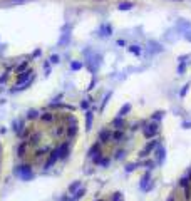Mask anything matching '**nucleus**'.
Instances as JSON below:
<instances>
[{
  "instance_id": "obj_5",
  "label": "nucleus",
  "mask_w": 191,
  "mask_h": 201,
  "mask_svg": "<svg viewBox=\"0 0 191 201\" xmlns=\"http://www.w3.org/2000/svg\"><path fill=\"white\" fill-rule=\"evenodd\" d=\"M30 71H27V72H24L22 74V76H19V82H24V81H25V79H29V76H30Z\"/></svg>"
},
{
  "instance_id": "obj_4",
  "label": "nucleus",
  "mask_w": 191,
  "mask_h": 201,
  "mask_svg": "<svg viewBox=\"0 0 191 201\" xmlns=\"http://www.w3.org/2000/svg\"><path fill=\"white\" fill-rule=\"evenodd\" d=\"M129 9H132V3L131 2H124V3H121V5H119V10H129Z\"/></svg>"
},
{
  "instance_id": "obj_3",
  "label": "nucleus",
  "mask_w": 191,
  "mask_h": 201,
  "mask_svg": "<svg viewBox=\"0 0 191 201\" xmlns=\"http://www.w3.org/2000/svg\"><path fill=\"white\" fill-rule=\"evenodd\" d=\"M86 126H87V131L91 129V126H92V112H87V116H86Z\"/></svg>"
},
{
  "instance_id": "obj_1",
  "label": "nucleus",
  "mask_w": 191,
  "mask_h": 201,
  "mask_svg": "<svg viewBox=\"0 0 191 201\" xmlns=\"http://www.w3.org/2000/svg\"><path fill=\"white\" fill-rule=\"evenodd\" d=\"M156 133H158V124H149V126H146V129H144V136L146 138L154 136Z\"/></svg>"
},
{
  "instance_id": "obj_2",
  "label": "nucleus",
  "mask_w": 191,
  "mask_h": 201,
  "mask_svg": "<svg viewBox=\"0 0 191 201\" xmlns=\"http://www.w3.org/2000/svg\"><path fill=\"white\" fill-rule=\"evenodd\" d=\"M129 109H131V106H129V104H124L122 107H121V111H119V114H118V116H119V117L126 116V112H129Z\"/></svg>"
},
{
  "instance_id": "obj_8",
  "label": "nucleus",
  "mask_w": 191,
  "mask_h": 201,
  "mask_svg": "<svg viewBox=\"0 0 191 201\" xmlns=\"http://www.w3.org/2000/svg\"><path fill=\"white\" fill-rule=\"evenodd\" d=\"M51 60H52L54 64H57V62H59V57H57V55H52V57H51Z\"/></svg>"
},
{
  "instance_id": "obj_7",
  "label": "nucleus",
  "mask_w": 191,
  "mask_h": 201,
  "mask_svg": "<svg viewBox=\"0 0 191 201\" xmlns=\"http://www.w3.org/2000/svg\"><path fill=\"white\" fill-rule=\"evenodd\" d=\"M42 119H44V121H52V116H51V114H44Z\"/></svg>"
},
{
  "instance_id": "obj_6",
  "label": "nucleus",
  "mask_w": 191,
  "mask_h": 201,
  "mask_svg": "<svg viewBox=\"0 0 191 201\" xmlns=\"http://www.w3.org/2000/svg\"><path fill=\"white\" fill-rule=\"evenodd\" d=\"M129 50L132 52V54H139V49H138V46H132V47H129Z\"/></svg>"
},
{
  "instance_id": "obj_9",
  "label": "nucleus",
  "mask_w": 191,
  "mask_h": 201,
  "mask_svg": "<svg viewBox=\"0 0 191 201\" xmlns=\"http://www.w3.org/2000/svg\"><path fill=\"white\" fill-rule=\"evenodd\" d=\"M81 67H82V65H81V64H77V62H76V64H72V69H81Z\"/></svg>"
}]
</instances>
